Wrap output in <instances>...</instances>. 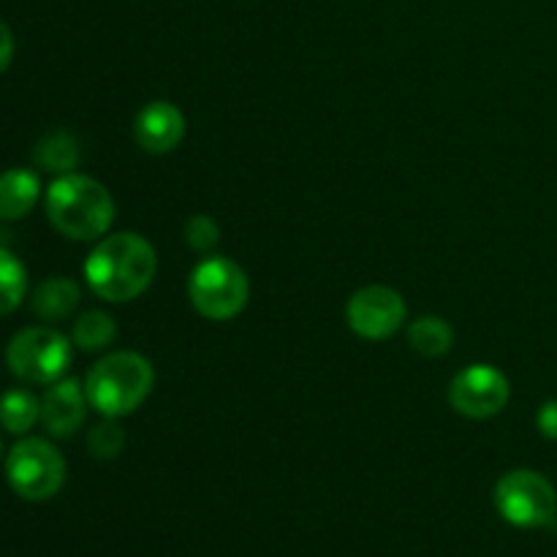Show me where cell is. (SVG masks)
<instances>
[{
  "label": "cell",
  "instance_id": "7c38bea8",
  "mask_svg": "<svg viewBox=\"0 0 557 557\" xmlns=\"http://www.w3.org/2000/svg\"><path fill=\"white\" fill-rule=\"evenodd\" d=\"M41 183L27 169H9L0 174V221H20L36 207Z\"/></svg>",
  "mask_w": 557,
  "mask_h": 557
},
{
  "label": "cell",
  "instance_id": "9c48e42d",
  "mask_svg": "<svg viewBox=\"0 0 557 557\" xmlns=\"http://www.w3.org/2000/svg\"><path fill=\"white\" fill-rule=\"evenodd\" d=\"M511 397L509 379L493 364H471L449 384V406L466 419H493Z\"/></svg>",
  "mask_w": 557,
  "mask_h": 557
},
{
  "label": "cell",
  "instance_id": "5bb4252c",
  "mask_svg": "<svg viewBox=\"0 0 557 557\" xmlns=\"http://www.w3.org/2000/svg\"><path fill=\"white\" fill-rule=\"evenodd\" d=\"M408 346L424 359H441L455 346V330L441 315H419L408 326Z\"/></svg>",
  "mask_w": 557,
  "mask_h": 557
},
{
  "label": "cell",
  "instance_id": "7a4b0ae2",
  "mask_svg": "<svg viewBox=\"0 0 557 557\" xmlns=\"http://www.w3.org/2000/svg\"><path fill=\"white\" fill-rule=\"evenodd\" d=\"M47 218L63 237L96 243L114 223V199L107 185L87 174H60L47 190Z\"/></svg>",
  "mask_w": 557,
  "mask_h": 557
},
{
  "label": "cell",
  "instance_id": "d6986e66",
  "mask_svg": "<svg viewBox=\"0 0 557 557\" xmlns=\"http://www.w3.org/2000/svg\"><path fill=\"white\" fill-rule=\"evenodd\" d=\"M125 441L128 438H125L123 424H120L117 419L103 417V422H98L96 428L87 433V449H90V455L96 457V460H114V457L123 455Z\"/></svg>",
  "mask_w": 557,
  "mask_h": 557
},
{
  "label": "cell",
  "instance_id": "277c9868",
  "mask_svg": "<svg viewBox=\"0 0 557 557\" xmlns=\"http://www.w3.org/2000/svg\"><path fill=\"white\" fill-rule=\"evenodd\" d=\"M188 299L210 321H232L250 299V281L237 261L210 256L188 277Z\"/></svg>",
  "mask_w": 557,
  "mask_h": 557
},
{
  "label": "cell",
  "instance_id": "7402d4cb",
  "mask_svg": "<svg viewBox=\"0 0 557 557\" xmlns=\"http://www.w3.org/2000/svg\"><path fill=\"white\" fill-rule=\"evenodd\" d=\"M14 58V36H11V27L0 20V74L11 65Z\"/></svg>",
  "mask_w": 557,
  "mask_h": 557
},
{
  "label": "cell",
  "instance_id": "2e32d148",
  "mask_svg": "<svg viewBox=\"0 0 557 557\" xmlns=\"http://www.w3.org/2000/svg\"><path fill=\"white\" fill-rule=\"evenodd\" d=\"M41 422V400L27 389H11L0 395V428L11 435H25Z\"/></svg>",
  "mask_w": 557,
  "mask_h": 557
},
{
  "label": "cell",
  "instance_id": "3957f363",
  "mask_svg": "<svg viewBox=\"0 0 557 557\" xmlns=\"http://www.w3.org/2000/svg\"><path fill=\"white\" fill-rule=\"evenodd\" d=\"M152 386L156 370L150 359L136 351H114L92 364L85 379V395L101 417L123 419L145 406Z\"/></svg>",
  "mask_w": 557,
  "mask_h": 557
},
{
  "label": "cell",
  "instance_id": "e0dca14e",
  "mask_svg": "<svg viewBox=\"0 0 557 557\" xmlns=\"http://www.w3.org/2000/svg\"><path fill=\"white\" fill-rule=\"evenodd\" d=\"M114 337H117V324L103 310H87L74 321V330H71V343L90 354L112 346Z\"/></svg>",
  "mask_w": 557,
  "mask_h": 557
},
{
  "label": "cell",
  "instance_id": "52a82bcc",
  "mask_svg": "<svg viewBox=\"0 0 557 557\" xmlns=\"http://www.w3.org/2000/svg\"><path fill=\"white\" fill-rule=\"evenodd\" d=\"M11 490L25 500H49L65 484V460L49 441L25 438L14 444L5 462Z\"/></svg>",
  "mask_w": 557,
  "mask_h": 557
},
{
  "label": "cell",
  "instance_id": "ac0fdd59",
  "mask_svg": "<svg viewBox=\"0 0 557 557\" xmlns=\"http://www.w3.org/2000/svg\"><path fill=\"white\" fill-rule=\"evenodd\" d=\"M27 294V272L16 256L0 248V315L14 313Z\"/></svg>",
  "mask_w": 557,
  "mask_h": 557
},
{
  "label": "cell",
  "instance_id": "8fae6325",
  "mask_svg": "<svg viewBox=\"0 0 557 557\" xmlns=\"http://www.w3.org/2000/svg\"><path fill=\"white\" fill-rule=\"evenodd\" d=\"M85 386L76 379H60L49 384L41 397V424L52 438H71L87 417Z\"/></svg>",
  "mask_w": 557,
  "mask_h": 557
},
{
  "label": "cell",
  "instance_id": "ffe728a7",
  "mask_svg": "<svg viewBox=\"0 0 557 557\" xmlns=\"http://www.w3.org/2000/svg\"><path fill=\"white\" fill-rule=\"evenodd\" d=\"M218 239H221V226H218L210 215H205V212L190 215L188 221H185V243H188V248L196 250V253H210L218 245Z\"/></svg>",
  "mask_w": 557,
  "mask_h": 557
},
{
  "label": "cell",
  "instance_id": "9a60e30c",
  "mask_svg": "<svg viewBox=\"0 0 557 557\" xmlns=\"http://www.w3.org/2000/svg\"><path fill=\"white\" fill-rule=\"evenodd\" d=\"M79 141L69 131H52V134L44 136L41 141L33 150V161L38 169L49 174H71L79 166Z\"/></svg>",
  "mask_w": 557,
  "mask_h": 557
},
{
  "label": "cell",
  "instance_id": "44dd1931",
  "mask_svg": "<svg viewBox=\"0 0 557 557\" xmlns=\"http://www.w3.org/2000/svg\"><path fill=\"white\" fill-rule=\"evenodd\" d=\"M536 428L544 438L557 441V400L544 403L536 413Z\"/></svg>",
  "mask_w": 557,
  "mask_h": 557
},
{
  "label": "cell",
  "instance_id": "30bf717a",
  "mask_svg": "<svg viewBox=\"0 0 557 557\" xmlns=\"http://www.w3.org/2000/svg\"><path fill=\"white\" fill-rule=\"evenodd\" d=\"M185 136V114L172 101H150L134 120V139L150 156L177 150Z\"/></svg>",
  "mask_w": 557,
  "mask_h": 557
},
{
  "label": "cell",
  "instance_id": "6da1fadb",
  "mask_svg": "<svg viewBox=\"0 0 557 557\" xmlns=\"http://www.w3.org/2000/svg\"><path fill=\"white\" fill-rule=\"evenodd\" d=\"M156 248L136 232H117L98 239L85 261V281L107 302H131L156 281Z\"/></svg>",
  "mask_w": 557,
  "mask_h": 557
},
{
  "label": "cell",
  "instance_id": "603a6c76",
  "mask_svg": "<svg viewBox=\"0 0 557 557\" xmlns=\"http://www.w3.org/2000/svg\"><path fill=\"white\" fill-rule=\"evenodd\" d=\"M0 451H3V444H0Z\"/></svg>",
  "mask_w": 557,
  "mask_h": 557
},
{
  "label": "cell",
  "instance_id": "4fadbf2b",
  "mask_svg": "<svg viewBox=\"0 0 557 557\" xmlns=\"http://www.w3.org/2000/svg\"><path fill=\"white\" fill-rule=\"evenodd\" d=\"M82 292L71 277H47L44 283H38L36 292H33L30 308L38 319L44 321H63L69 319L71 313L79 305Z\"/></svg>",
  "mask_w": 557,
  "mask_h": 557
},
{
  "label": "cell",
  "instance_id": "5b68a950",
  "mask_svg": "<svg viewBox=\"0 0 557 557\" xmlns=\"http://www.w3.org/2000/svg\"><path fill=\"white\" fill-rule=\"evenodd\" d=\"M5 364L25 384H54L71 368V341L52 326H27L11 337Z\"/></svg>",
  "mask_w": 557,
  "mask_h": 557
},
{
  "label": "cell",
  "instance_id": "8992f818",
  "mask_svg": "<svg viewBox=\"0 0 557 557\" xmlns=\"http://www.w3.org/2000/svg\"><path fill=\"white\" fill-rule=\"evenodd\" d=\"M495 509L515 528H547L557 517V493L547 476L517 468L495 484Z\"/></svg>",
  "mask_w": 557,
  "mask_h": 557
},
{
  "label": "cell",
  "instance_id": "ba28073f",
  "mask_svg": "<svg viewBox=\"0 0 557 557\" xmlns=\"http://www.w3.org/2000/svg\"><path fill=\"white\" fill-rule=\"evenodd\" d=\"M406 299L400 292L389 286H364L351 294L346 305V321L354 335L364 341H386L397 335L400 326L406 324Z\"/></svg>",
  "mask_w": 557,
  "mask_h": 557
}]
</instances>
